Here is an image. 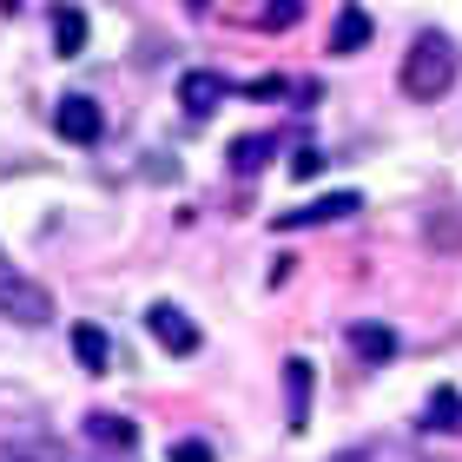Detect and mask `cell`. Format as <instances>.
Masks as SVG:
<instances>
[{"instance_id": "d6986e66", "label": "cell", "mask_w": 462, "mask_h": 462, "mask_svg": "<svg viewBox=\"0 0 462 462\" xmlns=\"http://www.w3.org/2000/svg\"><path fill=\"white\" fill-rule=\"evenodd\" d=\"M318 165H324V152H310V145H304V152L291 159V172H298V179H310V172H318Z\"/></svg>"}, {"instance_id": "5b68a950", "label": "cell", "mask_w": 462, "mask_h": 462, "mask_svg": "<svg viewBox=\"0 0 462 462\" xmlns=\"http://www.w3.org/2000/svg\"><path fill=\"white\" fill-rule=\"evenodd\" d=\"M145 330H152L172 356H192V350H199V324L185 318L179 304H152V310H145Z\"/></svg>"}, {"instance_id": "9c48e42d", "label": "cell", "mask_w": 462, "mask_h": 462, "mask_svg": "<svg viewBox=\"0 0 462 462\" xmlns=\"http://www.w3.org/2000/svg\"><path fill=\"white\" fill-rule=\"evenodd\" d=\"M370 33H376V20L364 7H337V27H330V53H356V47H370Z\"/></svg>"}, {"instance_id": "30bf717a", "label": "cell", "mask_w": 462, "mask_h": 462, "mask_svg": "<svg viewBox=\"0 0 462 462\" xmlns=\"http://www.w3.org/2000/svg\"><path fill=\"white\" fill-rule=\"evenodd\" d=\"M0 462H67V443L60 436H7Z\"/></svg>"}, {"instance_id": "52a82bcc", "label": "cell", "mask_w": 462, "mask_h": 462, "mask_svg": "<svg viewBox=\"0 0 462 462\" xmlns=\"http://www.w3.org/2000/svg\"><path fill=\"white\" fill-rule=\"evenodd\" d=\"M225 93H231V87H225V73H185V79H179V106L192 113V119H212Z\"/></svg>"}, {"instance_id": "2e32d148", "label": "cell", "mask_w": 462, "mask_h": 462, "mask_svg": "<svg viewBox=\"0 0 462 462\" xmlns=\"http://www.w3.org/2000/svg\"><path fill=\"white\" fill-rule=\"evenodd\" d=\"M337 462H423V456L403 449V443H364V449H344Z\"/></svg>"}, {"instance_id": "8992f818", "label": "cell", "mask_w": 462, "mask_h": 462, "mask_svg": "<svg viewBox=\"0 0 462 462\" xmlns=\"http://www.w3.org/2000/svg\"><path fill=\"white\" fill-rule=\"evenodd\" d=\"M356 192H330V199H310L304 212H278V231H298V225H337V218H350L356 212Z\"/></svg>"}, {"instance_id": "ac0fdd59", "label": "cell", "mask_w": 462, "mask_h": 462, "mask_svg": "<svg viewBox=\"0 0 462 462\" xmlns=\"http://www.w3.org/2000/svg\"><path fill=\"white\" fill-rule=\"evenodd\" d=\"M298 14H304L298 0H278V7H264V14H258V27H271V33H284V27H298Z\"/></svg>"}, {"instance_id": "277c9868", "label": "cell", "mask_w": 462, "mask_h": 462, "mask_svg": "<svg viewBox=\"0 0 462 462\" xmlns=\"http://www.w3.org/2000/svg\"><path fill=\"white\" fill-rule=\"evenodd\" d=\"M53 133H60V139H73V145H93L99 133H106V113H99L87 93H67V99L53 106Z\"/></svg>"}, {"instance_id": "3957f363", "label": "cell", "mask_w": 462, "mask_h": 462, "mask_svg": "<svg viewBox=\"0 0 462 462\" xmlns=\"http://www.w3.org/2000/svg\"><path fill=\"white\" fill-rule=\"evenodd\" d=\"M310 396H318V370H310V356H284V430L291 436L310 430Z\"/></svg>"}, {"instance_id": "7a4b0ae2", "label": "cell", "mask_w": 462, "mask_h": 462, "mask_svg": "<svg viewBox=\"0 0 462 462\" xmlns=\"http://www.w3.org/2000/svg\"><path fill=\"white\" fill-rule=\"evenodd\" d=\"M0 318L7 324H20V330H40L53 318V291L47 284H33L20 264H7L0 258Z\"/></svg>"}, {"instance_id": "5bb4252c", "label": "cell", "mask_w": 462, "mask_h": 462, "mask_svg": "<svg viewBox=\"0 0 462 462\" xmlns=\"http://www.w3.org/2000/svg\"><path fill=\"white\" fill-rule=\"evenodd\" d=\"M73 356H79V370H93V376H99V370L113 364L106 330H99V324H79V330H73Z\"/></svg>"}, {"instance_id": "e0dca14e", "label": "cell", "mask_w": 462, "mask_h": 462, "mask_svg": "<svg viewBox=\"0 0 462 462\" xmlns=\"http://www.w3.org/2000/svg\"><path fill=\"white\" fill-rule=\"evenodd\" d=\"M172 462H218V449L205 443V436H179V443H172Z\"/></svg>"}, {"instance_id": "8fae6325", "label": "cell", "mask_w": 462, "mask_h": 462, "mask_svg": "<svg viewBox=\"0 0 462 462\" xmlns=\"http://www.w3.org/2000/svg\"><path fill=\"white\" fill-rule=\"evenodd\" d=\"M350 350L364 356V364H390L396 356V330L390 324H350Z\"/></svg>"}, {"instance_id": "ba28073f", "label": "cell", "mask_w": 462, "mask_h": 462, "mask_svg": "<svg viewBox=\"0 0 462 462\" xmlns=\"http://www.w3.org/2000/svg\"><path fill=\"white\" fill-rule=\"evenodd\" d=\"M87 436H93L99 449H139L133 416H113V410H93V416H87Z\"/></svg>"}, {"instance_id": "7c38bea8", "label": "cell", "mask_w": 462, "mask_h": 462, "mask_svg": "<svg viewBox=\"0 0 462 462\" xmlns=\"http://www.w3.org/2000/svg\"><path fill=\"white\" fill-rule=\"evenodd\" d=\"M79 47H87V14L79 7H53V53L73 60Z\"/></svg>"}, {"instance_id": "4fadbf2b", "label": "cell", "mask_w": 462, "mask_h": 462, "mask_svg": "<svg viewBox=\"0 0 462 462\" xmlns=\"http://www.w3.org/2000/svg\"><path fill=\"white\" fill-rule=\"evenodd\" d=\"M271 133H245V139H231V172L238 179H251V172H264V159H271Z\"/></svg>"}, {"instance_id": "9a60e30c", "label": "cell", "mask_w": 462, "mask_h": 462, "mask_svg": "<svg viewBox=\"0 0 462 462\" xmlns=\"http://www.w3.org/2000/svg\"><path fill=\"white\" fill-rule=\"evenodd\" d=\"M423 423H430V430H443V436H456V430H462V396H456L449 383H443V390H430Z\"/></svg>"}, {"instance_id": "6da1fadb", "label": "cell", "mask_w": 462, "mask_h": 462, "mask_svg": "<svg viewBox=\"0 0 462 462\" xmlns=\"http://www.w3.org/2000/svg\"><path fill=\"white\" fill-rule=\"evenodd\" d=\"M456 87V47L449 33H416L403 53V93L410 99H443Z\"/></svg>"}]
</instances>
